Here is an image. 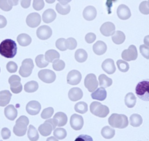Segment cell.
Here are the masks:
<instances>
[{"mask_svg": "<svg viewBox=\"0 0 149 141\" xmlns=\"http://www.w3.org/2000/svg\"><path fill=\"white\" fill-rule=\"evenodd\" d=\"M52 31L50 26L47 25H42L38 28L36 30L38 37L42 40H46L52 36Z\"/></svg>", "mask_w": 149, "mask_h": 141, "instance_id": "obj_11", "label": "cell"}, {"mask_svg": "<svg viewBox=\"0 0 149 141\" xmlns=\"http://www.w3.org/2000/svg\"><path fill=\"white\" fill-rule=\"evenodd\" d=\"M74 141H93V138L88 135L82 134L79 135Z\"/></svg>", "mask_w": 149, "mask_h": 141, "instance_id": "obj_54", "label": "cell"}, {"mask_svg": "<svg viewBox=\"0 0 149 141\" xmlns=\"http://www.w3.org/2000/svg\"><path fill=\"white\" fill-rule=\"evenodd\" d=\"M56 17V14L52 9H48L44 12L42 15V19L44 23H51L54 21Z\"/></svg>", "mask_w": 149, "mask_h": 141, "instance_id": "obj_23", "label": "cell"}, {"mask_svg": "<svg viewBox=\"0 0 149 141\" xmlns=\"http://www.w3.org/2000/svg\"><path fill=\"white\" fill-rule=\"evenodd\" d=\"M70 6L68 4L66 5H62L59 2L56 5V11L62 15H66L70 12Z\"/></svg>", "mask_w": 149, "mask_h": 141, "instance_id": "obj_40", "label": "cell"}, {"mask_svg": "<svg viewBox=\"0 0 149 141\" xmlns=\"http://www.w3.org/2000/svg\"><path fill=\"white\" fill-rule=\"evenodd\" d=\"M29 124V119L26 116L23 115L16 120L13 127L14 134L18 137L25 135L27 130V126Z\"/></svg>", "mask_w": 149, "mask_h": 141, "instance_id": "obj_3", "label": "cell"}, {"mask_svg": "<svg viewBox=\"0 0 149 141\" xmlns=\"http://www.w3.org/2000/svg\"><path fill=\"white\" fill-rule=\"evenodd\" d=\"M54 118L56 119L58 127H62L66 124L68 122V117L66 114L62 112H58L56 113Z\"/></svg>", "mask_w": 149, "mask_h": 141, "instance_id": "obj_31", "label": "cell"}, {"mask_svg": "<svg viewBox=\"0 0 149 141\" xmlns=\"http://www.w3.org/2000/svg\"><path fill=\"white\" fill-rule=\"evenodd\" d=\"M100 32L106 37L112 36L115 32V26L111 22H106L100 27Z\"/></svg>", "mask_w": 149, "mask_h": 141, "instance_id": "obj_16", "label": "cell"}, {"mask_svg": "<svg viewBox=\"0 0 149 141\" xmlns=\"http://www.w3.org/2000/svg\"><path fill=\"white\" fill-rule=\"evenodd\" d=\"M75 111L79 114H85L88 110V104L84 102H79L75 104Z\"/></svg>", "mask_w": 149, "mask_h": 141, "instance_id": "obj_39", "label": "cell"}, {"mask_svg": "<svg viewBox=\"0 0 149 141\" xmlns=\"http://www.w3.org/2000/svg\"><path fill=\"white\" fill-rule=\"evenodd\" d=\"M11 135L10 130L6 127H4L1 130V136L3 140H8Z\"/></svg>", "mask_w": 149, "mask_h": 141, "instance_id": "obj_53", "label": "cell"}, {"mask_svg": "<svg viewBox=\"0 0 149 141\" xmlns=\"http://www.w3.org/2000/svg\"><path fill=\"white\" fill-rule=\"evenodd\" d=\"M149 1H145L141 3L139 5V10L143 15H149Z\"/></svg>", "mask_w": 149, "mask_h": 141, "instance_id": "obj_47", "label": "cell"}, {"mask_svg": "<svg viewBox=\"0 0 149 141\" xmlns=\"http://www.w3.org/2000/svg\"><path fill=\"white\" fill-rule=\"evenodd\" d=\"M139 49L142 56L148 60L149 58V47L145 45H141L139 47Z\"/></svg>", "mask_w": 149, "mask_h": 141, "instance_id": "obj_51", "label": "cell"}, {"mask_svg": "<svg viewBox=\"0 0 149 141\" xmlns=\"http://www.w3.org/2000/svg\"><path fill=\"white\" fill-rule=\"evenodd\" d=\"M107 49L106 44L102 41H97L93 46V50L94 52L97 55H102L104 54Z\"/></svg>", "mask_w": 149, "mask_h": 141, "instance_id": "obj_26", "label": "cell"}, {"mask_svg": "<svg viewBox=\"0 0 149 141\" xmlns=\"http://www.w3.org/2000/svg\"><path fill=\"white\" fill-rule=\"evenodd\" d=\"M10 86V90L14 94H19L23 90V86L21 83V78L16 75L11 76L8 80Z\"/></svg>", "mask_w": 149, "mask_h": 141, "instance_id": "obj_7", "label": "cell"}, {"mask_svg": "<svg viewBox=\"0 0 149 141\" xmlns=\"http://www.w3.org/2000/svg\"><path fill=\"white\" fill-rule=\"evenodd\" d=\"M41 110V104L36 100H32L28 103L26 106V111L29 115H36L38 114Z\"/></svg>", "mask_w": 149, "mask_h": 141, "instance_id": "obj_14", "label": "cell"}, {"mask_svg": "<svg viewBox=\"0 0 149 141\" xmlns=\"http://www.w3.org/2000/svg\"><path fill=\"white\" fill-rule=\"evenodd\" d=\"M5 116L10 120H14L17 116V110L13 105H8L4 110Z\"/></svg>", "mask_w": 149, "mask_h": 141, "instance_id": "obj_22", "label": "cell"}, {"mask_svg": "<svg viewBox=\"0 0 149 141\" xmlns=\"http://www.w3.org/2000/svg\"><path fill=\"white\" fill-rule=\"evenodd\" d=\"M65 46L67 49H68L70 50H73L77 46V42L74 38L70 37L65 40Z\"/></svg>", "mask_w": 149, "mask_h": 141, "instance_id": "obj_45", "label": "cell"}, {"mask_svg": "<svg viewBox=\"0 0 149 141\" xmlns=\"http://www.w3.org/2000/svg\"><path fill=\"white\" fill-rule=\"evenodd\" d=\"M148 40H149V36H147L145 37V40H144V43L145 44V46L149 47V43H148Z\"/></svg>", "mask_w": 149, "mask_h": 141, "instance_id": "obj_60", "label": "cell"}, {"mask_svg": "<svg viewBox=\"0 0 149 141\" xmlns=\"http://www.w3.org/2000/svg\"><path fill=\"white\" fill-rule=\"evenodd\" d=\"M54 109L52 107H48L44 109L41 114V117L43 119H49L54 114Z\"/></svg>", "mask_w": 149, "mask_h": 141, "instance_id": "obj_46", "label": "cell"}, {"mask_svg": "<svg viewBox=\"0 0 149 141\" xmlns=\"http://www.w3.org/2000/svg\"><path fill=\"white\" fill-rule=\"evenodd\" d=\"M19 3L18 1H7V0H1L0 1V8L6 12H8L13 7V6L17 5Z\"/></svg>", "mask_w": 149, "mask_h": 141, "instance_id": "obj_27", "label": "cell"}, {"mask_svg": "<svg viewBox=\"0 0 149 141\" xmlns=\"http://www.w3.org/2000/svg\"><path fill=\"white\" fill-rule=\"evenodd\" d=\"M117 15L120 19L125 20L131 17V13L130 8L127 5L121 4L117 9Z\"/></svg>", "mask_w": 149, "mask_h": 141, "instance_id": "obj_17", "label": "cell"}, {"mask_svg": "<svg viewBox=\"0 0 149 141\" xmlns=\"http://www.w3.org/2000/svg\"><path fill=\"white\" fill-rule=\"evenodd\" d=\"M84 118L79 115L74 114H73L70 120V126L74 130H80L84 126Z\"/></svg>", "mask_w": 149, "mask_h": 141, "instance_id": "obj_15", "label": "cell"}, {"mask_svg": "<svg viewBox=\"0 0 149 141\" xmlns=\"http://www.w3.org/2000/svg\"><path fill=\"white\" fill-rule=\"evenodd\" d=\"M68 96L70 100L73 102H76L82 99L83 97V92L81 88L74 87L71 88L69 91Z\"/></svg>", "mask_w": 149, "mask_h": 141, "instance_id": "obj_20", "label": "cell"}, {"mask_svg": "<svg viewBox=\"0 0 149 141\" xmlns=\"http://www.w3.org/2000/svg\"><path fill=\"white\" fill-rule=\"evenodd\" d=\"M6 24L7 21L6 18L3 16L0 15V28H4L5 26H6Z\"/></svg>", "mask_w": 149, "mask_h": 141, "instance_id": "obj_55", "label": "cell"}, {"mask_svg": "<svg viewBox=\"0 0 149 141\" xmlns=\"http://www.w3.org/2000/svg\"><path fill=\"white\" fill-rule=\"evenodd\" d=\"M84 85L89 92L95 91L99 86L96 75L93 73H89L86 75L84 80Z\"/></svg>", "mask_w": 149, "mask_h": 141, "instance_id": "obj_8", "label": "cell"}, {"mask_svg": "<svg viewBox=\"0 0 149 141\" xmlns=\"http://www.w3.org/2000/svg\"><path fill=\"white\" fill-rule=\"evenodd\" d=\"M82 79L81 73L77 70L70 71L67 76V82L68 84L73 86L78 84Z\"/></svg>", "mask_w": 149, "mask_h": 141, "instance_id": "obj_12", "label": "cell"}, {"mask_svg": "<svg viewBox=\"0 0 149 141\" xmlns=\"http://www.w3.org/2000/svg\"><path fill=\"white\" fill-rule=\"evenodd\" d=\"M31 4V1H21V5L23 8H28Z\"/></svg>", "mask_w": 149, "mask_h": 141, "instance_id": "obj_57", "label": "cell"}, {"mask_svg": "<svg viewBox=\"0 0 149 141\" xmlns=\"http://www.w3.org/2000/svg\"><path fill=\"white\" fill-rule=\"evenodd\" d=\"M40 23L41 17L38 13H31L26 19V23L27 25L32 28L38 26Z\"/></svg>", "mask_w": 149, "mask_h": 141, "instance_id": "obj_13", "label": "cell"}, {"mask_svg": "<svg viewBox=\"0 0 149 141\" xmlns=\"http://www.w3.org/2000/svg\"><path fill=\"white\" fill-rule=\"evenodd\" d=\"M90 111L93 115L100 118L106 117L109 113V108L99 102H93L91 103Z\"/></svg>", "mask_w": 149, "mask_h": 141, "instance_id": "obj_4", "label": "cell"}, {"mask_svg": "<svg viewBox=\"0 0 149 141\" xmlns=\"http://www.w3.org/2000/svg\"><path fill=\"white\" fill-rule=\"evenodd\" d=\"M17 52L16 42L12 39H6L0 44V54L1 56L8 58H13Z\"/></svg>", "mask_w": 149, "mask_h": 141, "instance_id": "obj_1", "label": "cell"}, {"mask_svg": "<svg viewBox=\"0 0 149 141\" xmlns=\"http://www.w3.org/2000/svg\"><path fill=\"white\" fill-rule=\"evenodd\" d=\"M34 68L33 60L31 59H26L22 62L19 70V74L23 77L29 76Z\"/></svg>", "mask_w": 149, "mask_h": 141, "instance_id": "obj_6", "label": "cell"}, {"mask_svg": "<svg viewBox=\"0 0 149 141\" xmlns=\"http://www.w3.org/2000/svg\"><path fill=\"white\" fill-rule=\"evenodd\" d=\"M75 59L78 63H84L88 59V53L83 49H78L75 52Z\"/></svg>", "mask_w": 149, "mask_h": 141, "instance_id": "obj_34", "label": "cell"}, {"mask_svg": "<svg viewBox=\"0 0 149 141\" xmlns=\"http://www.w3.org/2000/svg\"><path fill=\"white\" fill-rule=\"evenodd\" d=\"M102 70L109 75L113 74L116 71V67L114 61L111 59H107L105 60L101 65Z\"/></svg>", "mask_w": 149, "mask_h": 141, "instance_id": "obj_19", "label": "cell"}, {"mask_svg": "<svg viewBox=\"0 0 149 141\" xmlns=\"http://www.w3.org/2000/svg\"><path fill=\"white\" fill-rule=\"evenodd\" d=\"M125 104L128 108H132L135 106L136 102V97L135 95L132 93L127 94L124 98Z\"/></svg>", "mask_w": 149, "mask_h": 141, "instance_id": "obj_32", "label": "cell"}, {"mask_svg": "<svg viewBox=\"0 0 149 141\" xmlns=\"http://www.w3.org/2000/svg\"><path fill=\"white\" fill-rule=\"evenodd\" d=\"M142 118L138 114H133L130 118V123L134 127L140 126L142 124Z\"/></svg>", "mask_w": 149, "mask_h": 141, "instance_id": "obj_37", "label": "cell"}, {"mask_svg": "<svg viewBox=\"0 0 149 141\" xmlns=\"http://www.w3.org/2000/svg\"><path fill=\"white\" fill-rule=\"evenodd\" d=\"M47 121L49 122L52 124V126L53 127V129L54 130V129L56 128V127L57 126V124H58V122H57L56 119H55L54 118H52V119H49L47 120Z\"/></svg>", "mask_w": 149, "mask_h": 141, "instance_id": "obj_56", "label": "cell"}, {"mask_svg": "<svg viewBox=\"0 0 149 141\" xmlns=\"http://www.w3.org/2000/svg\"><path fill=\"white\" fill-rule=\"evenodd\" d=\"M47 2H55V1H47Z\"/></svg>", "mask_w": 149, "mask_h": 141, "instance_id": "obj_61", "label": "cell"}, {"mask_svg": "<svg viewBox=\"0 0 149 141\" xmlns=\"http://www.w3.org/2000/svg\"><path fill=\"white\" fill-rule=\"evenodd\" d=\"M38 130L42 136L47 137L51 134V132L52 130H54V129L52 124L46 120L44 123L42 124L39 127Z\"/></svg>", "mask_w": 149, "mask_h": 141, "instance_id": "obj_21", "label": "cell"}, {"mask_svg": "<svg viewBox=\"0 0 149 141\" xmlns=\"http://www.w3.org/2000/svg\"><path fill=\"white\" fill-rule=\"evenodd\" d=\"M108 123L112 127L120 129L127 127L128 125V118L123 114H112L108 118Z\"/></svg>", "mask_w": 149, "mask_h": 141, "instance_id": "obj_2", "label": "cell"}, {"mask_svg": "<svg viewBox=\"0 0 149 141\" xmlns=\"http://www.w3.org/2000/svg\"><path fill=\"white\" fill-rule=\"evenodd\" d=\"M100 86L104 88L109 87L112 84V79L108 77L104 74H101L99 76Z\"/></svg>", "mask_w": 149, "mask_h": 141, "instance_id": "obj_35", "label": "cell"}, {"mask_svg": "<svg viewBox=\"0 0 149 141\" xmlns=\"http://www.w3.org/2000/svg\"><path fill=\"white\" fill-rule=\"evenodd\" d=\"M122 57L123 60L127 62L135 60L138 57V51L136 47L131 45L127 49L124 50L122 53Z\"/></svg>", "mask_w": 149, "mask_h": 141, "instance_id": "obj_9", "label": "cell"}, {"mask_svg": "<svg viewBox=\"0 0 149 141\" xmlns=\"http://www.w3.org/2000/svg\"><path fill=\"white\" fill-rule=\"evenodd\" d=\"M17 40L19 45L22 47H26L32 42L31 37L26 33H22L17 37Z\"/></svg>", "mask_w": 149, "mask_h": 141, "instance_id": "obj_28", "label": "cell"}, {"mask_svg": "<svg viewBox=\"0 0 149 141\" xmlns=\"http://www.w3.org/2000/svg\"><path fill=\"white\" fill-rule=\"evenodd\" d=\"M97 10L93 6H86L83 11V17L87 21H92L96 17Z\"/></svg>", "mask_w": 149, "mask_h": 141, "instance_id": "obj_18", "label": "cell"}, {"mask_svg": "<svg viewBox=\"0 0 149 141\" xmlns=\"http://www.w3.org/2000/svg\"><path fill=\"white\" fill-rule=\"evenodd\" d=\"M101 135L105 139H111L115 135V130L113 128L108 126L104 127L101 130Z\"/></svg>", "mask_w": 149, "mask_h": 141, "instance_id": "obj_30", "label": "cell"}, {"mask_svg": "<svg viewBox=\"0 0 149 141\" xmlns=\"http://www.w3.org/2000/svg\"><path fill=\"white\" fill-rule=\"evenodd\" d=\"M135 93L139 99L144 101L149 102V80H144L140 82L136 87Z\"/></svg>", "mask_w": 149, "mask_h": 141, "instance_id": "obj_5", "label": "cell"}, {"mask_svg": "<svg viewBox=\"0 0 149 141\" xmlns=\"http://www.w3.org/2000/svg\"><path fill=\"white\" fill-rule=\"evenodd\" d=\"M70 2V1H59V3L62 5H68V3Z\"/></svg>", "mask_w": 149, "mask_h": 141, "instance_id": "obj_58", "label": "cell"}, {"mask_svg": "<svg viewBox=\"0 0 149 141\" xmlns=\"http://www.w3.org/2000/svg\"><path fill=\"white\" fill-rule=\"evenodd\" d=\"M27 135L29 140L31 141H37L39 138V133L37 130L32 125H29L28 127Z\"/></svg>", "mask_w": 149, "mask_h": 141, "instance_id": "obj_36", "label": "cell"}, {"mask_svg": "<svg viewBox=\"0 0 149 141\" xmlns=\"http://www.w3.org/2000/svg\"><path fill=\"white\" fill-rule=\"evenodd\" d=\"M17 65L14 62H9L6 64V69L10 73H15L17 70Z\"/></svg>", "mask_w": 149, "mask_h": 141, "instance_id": "obj_50", "label": "cell"}, {"mask_svg": "<svg viewBox=\"0 0 149 141\" xmlns=\"http://www.w3.org/2000/svg\"><path fill=\"white\" fill-rule=\"evenodd\" d=\"M39 88V84L36 81H30L27 82L24 86V90L25 92L29 93H32L38 90Z\"/></svg>", "mask_w": 149, "mask_h": 141, "instance_id": "obj_38", "label": "cell"}, {"mask_svg": "<svg viewBox=\"0 0 149 141\" xmlns=\"http://www.w3.org/2000/svg\"><path fill=\"white\" fill-rule=\"evenodd\" d=\"M45 6V2L43 0L37 1L35 0L33 1V8L36 10H41Z\"/></svg>", "mask_w": 149, "mask_h": 141, "instance_id": "obj_49", "label": "cell"}, {"mask_svg": "<svg viewBox=\"0 0 149 141\" xmlns=\"http://www.w3.org/2000/svg\"><path fill=\"white\" fill-rule=\"evenodd\" d=\"M107 93L105 89L103 87H100L91 94V96L93 99L100 101L104 100L107 98Z\"/></svg>", "mask_w": 149, "mask_h": 141, "instance_id": "obj_25", "label": "cell"}, {"mask_svg": "<svg viewBox=\"0 0 149 141\" xmlns=\"http://www.w3.org/2000/svg\"><path fill=\"white\" fill-rule=\"evenodd\" d=\"M12 94L8 90L0 91V106L5 107L8 104L12 97Z\"/></svg>", "mask_w": 149, "mask_h": 141, "instance_id": "obj_24", "label": "cell"}, {"mask_svg": "<svg viewBox=\"0 0 149 141\" xmlns=\"http://www.w3.org/2000/svg\"><path fill=\"white\" fill-rule=\"evenodd\" d=\"M0 72H1V69H0Z\"/></svg>", "mask_w": 149, "mask_h": 141, "instance_id": "obj_62", "label": "cell"}, {"mask_svg": "<svg viewBox=\"0 0 149 141\" xmlns=\"http://www.w3.org/2000/svg\"><path fill=\"white\" fill-rule=\"evenodd\" d=\"M65 40L66 39L64 38H61L56 40L55 45L56 48L61 51H65L67 50L66 47L65 46Z\"/></svg>", "mask_w": 149, "mask_h": 141, "instance_id": "obj_48", "label": "cell"}, {"mask_svg": "<svg viewBox=\"0 0 149 141\" xmlns=\"http://www.w3.org/2000/svg\"><path fill=\"white\" fill-rule=\"evenodd\" d=\"M112 40L115 44L120 45L124 43L125 40V36L123 32L117 30L115 31V33L112 36Z\"/></svg>", "mask_w": 149, "mask_h": 141, "instance_id": "obj_29", "label": "cell"}, {"mask_svg": "<svg viewBox=\"0 0 149 141\" xmlns=\"http://www.w3.org/2000/svg\"><path fill=\"white\" fill-rule=\"evenodd\" d=\"M96 39V36L93 33H89L85 36V41L88 44L93 43Z\"/></svg>", "mask_w": 149, "mask_h": 141, "instance_id": "obj_52", "label": "cell"}, {"mask_svg": "<svg viewBox=\"0 0 149 141\" xmlns=\"http://www.w3.org/2000/svg\"><path fill=\"white\" fill-rule=\"evenodd\" d=\"M119 70L122 72H126L129 70L130 66L128 63L122 60H119L116 62Z\"/></svg>", "mask_w": 149, "mask_h": 141, "instance_id": "obj_44", "label": "cell"}, {"mask_svg": "<svg viewBox=\"0 0 149 141\" xmlns=\"http://www.w3.org/2000/svg\"><path fill=\"white\" fill-rule=\"evenodd\" d=\"M35 62L39 68H45L49 65V63L45 60L43 55H38L35 59Z\"/></svg>", "mask_w": 149, "mask_h": 141, "instance_id": "obj_42", "label": "cell"}, {"mask_svg": "<svg viewBox=\"0 0 149 141\" xmlns=\"http://www.w3.org/2000/svg\"><path fill=\"white\" fill-rule=\"evenodd\" d=\"M60 57L59 53L54 49H50L45 53V60L48 63H52L56 59H59Z\"/></svg>", "mask_w": 149, "mask_h": 141, "instance_id": "obj_33", "label": "cell"}, {"mask_svg": "<svg viewBox=\"0 0 149 141\" xmlns=\"http://www.w3.org/2000/svg\"><path fill=\"white\" fill-rule=\"evenodd\" d=\"M46 141H59L54 137H50L47 139Z\"/></svg>", "mask_w": 149, "mask_h": 141, "instance_id": "obj_59", "label": "cell"}, {"mask_svg": "<svg viewBox=\"0 0 149 141\" xmlns=\"http://www.w3.org/2000/svg\"><path fill=\"white\" fill-rule=\"evenodd\" d=\"M65 67V62L60 59H56L52 62V68L55 70L61 71Z\"/></svg>", "mask_w": 149, "mask_h": 141, "instance_id": "obj_43", "label": "cell"}, {"mask_svg": "<svg viewBox=\"0 0 149 141\" xmlns=\"http://www.w3.org/2000/svg\"><path fill=\"white\" fill-rule=\"evenodd\" d=\"M53 134L54 137L60 140L65 139L67 136V132L66 130L63 128L61 127H58L55 129Z\"/></svg>", "mask_w": 149, "mask_h": 141, "instance_id": "obj_41", "label": "cell"}, {"mask_svg": "<svg viewBox=\"0 0 149 141\" xmlns=\"http://www.w3.org/2000/svg\"><path fill=\"white\" fill-rule=\"evenodd\" d=\"M38 77L45 83H52L56 79V74L52 70L45 69L39 72Z\"/></svg>", "mask_w": 149, "mask_h": 141, "instance_id": "obj_10", "label": "cell"}]
</instances>
